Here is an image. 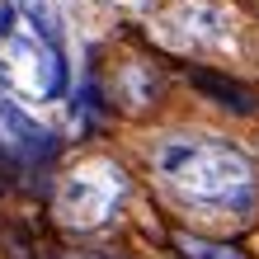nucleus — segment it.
<instances>
[{"mask_svg":"<svg viewBox=\"0 0 259 259\" xmlns=\"http://www.w3.org/2000/svg\"><path fill=\"white\" fill-rule=\"evenodd\" d=\"M151 170L198 217H236V222H245L259 207L254 160L236 142H226V137L165 132L151 146Z\"/></svg>","mask_w":259,"mask_h":259,"instance_id":"obj_1","label":"nucleus"},{"mask_svg":"<svg viewBox=\"0 0 259 259\" xmlns=\"http://www.w3.org/2000/svg\"><path fill=\"white\" fill-rule=\"evenodd\" d=\"M127 193H132V179L118 160H80L62 175V184L52 193V207H57L62 226L95 231V226H109L123 212Z\"/></svg>","mask_w":259,"mask_h":259,"instance_id":"obj_2","label":"nucleus"},{"mask_svg":"<svg viewBox=\"0 0 259 259\" xmlns=\"http://www.w3.org/2000/svg\"><path fill=\"white\" fill-rule=\"evenodd\" d=\"M165 24L184 48H226L231 42V14L212 0H179Z\"/></svg>","mask_w":259,"mask_h":259,"instance_id":"obj_3","label":"nucleus"},{"mask_svg":"<svg viewBox=\"0 0 259 259\" xmlns=\"http://www.w3.org/2000/svg\"><path fill=\"white\" fill-rule=\"evenodd\" d=\"M0 137H5V146L19 151V156H42V151L52 146L48 132H42L33 118H28L19 104H14L10 90H0Z\"/></svg>","mask_w":259,"mask_h":259,"instance_id":"obj_4","label":"nucleus"},{"mask_svg":"<svg viewBox=\"0 0 259 259\" xmlns=\"http://www.w3.org/2000/svg\"><path fill=\"white\" fill-rule=\"evenodd\" d=\"M193 85L203 90V95H212V104H222V109H231L240 118L259 113V99L250 95V90L236 85V80H226V75H217V71H193Z\"/></svg>","mask_w":259,"mask_h":259,"instance_id":"obj_5","label":"nucleus"},{"mask_svg":"<svg viewBox=\"0 0 259 259\" xmlns=\"http://www.w3.org/2000/svg\"><path fill=\"white\" fill-rule=\"evenodd\" d=\"M113 95L123 99L127 109H146V104H156L160 85H156V75H151L142 62H127L123 71H118V85H113Z\"/></svg>","mask_w":259,"mask_h":259,"instance_id":"obj_6","label":"nucleus"},{"mask_svg":"<svg viewBox=\"0 0 259 259\" xmlns=\"http://www.w3.org/2000/svg\"><path fill=\"white\" fill-rule=\"evenodd\" d=\"M175 250L184 254V259H245V250H236V245H222V240L189 236V231H175Z\"/></svg>","mask_w":259,"mask_h":259,"instance_id":"obj_7","label":"nucleus"},{"mask_svg":"<svg viewBox=\"0 0 259 259\" xmlns=\"http://www.w3.org/2000/svg\"><path fill=\"white\" fill-rule=\"evenodd\" d=\"M75 259H123V254H109V250H80Z\"/></svg>","mask_w":259,"mask_h":259,"instance_id":"obj_8","label":"nucleus"}]
</instances>
